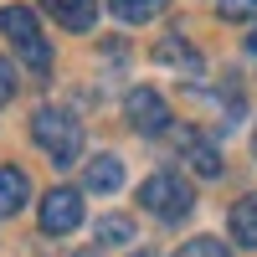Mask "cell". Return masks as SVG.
Returning <instances> with one entry per match:
<instances>
[{"label": "cell", "instance_id": "6da1fadb", "mask_svg": "<svg viewBox=\"0 0 257 257\" xmlns=\"http://www.w3.org/2000/svg\"><path fill=\"white\" fill-rule=\"evenodd\" d=\"M139 206L149 216H160V221H180V216H190L196 196H190V185L175 175V170H155V175L139 185Z\"/></svg>", "mask_w": 257, "mask_h": 257}, {"label": "cell", "instance_id": "7a4b0ae2", "mask_svg": "<svg viewBox=\"0 0 257 257\" xmlns=\"http://www.w3.org/2000/svg\"><path fill=\"white\" fill-rule=\"evenodd\" d=\"M0 31L11 36V47L26 57L31 72H47L52 67V47H47V36H41V26H36V11H26V6H0Z\"/></svg>", "mask_w": 257, "mask_h": 257}, {"label": "cell", "instance_id": "3957f363", "mask_svg": "<svg viewBox=\"0 0 257 257\" xmlns=\"http://www.w3.org/2000/svg\"><path fill=\"white\" fill-rule=\"evenodd\" d=\"M31 139L47 149L57 165H67V160L82 155V123H77L72 113H62V108H41V113L31 118Z\"/></svg>", "mask_w": 257, "mask_h": 257}, {"label": "cell", "instance_id": "277c9868", "mask_svg": "<svg viewBox=\"0 0 257 257\" xmlns=\"http://www.w3.org/2000/svg\"><path fill=\"white\" fill-rule=\"evenodd\" d=\"M82 226V196L67 185L47 190V201H41V231H52V237H67V231Z\"/></svg>", "mask_w": 257, "mask_h": 257}, {"label": "cell", "instance_id": "5b68a950", "mask_svg": "<svg viewBox=\"0 0 257 257\" xmlns=\"http://www.w3.org/2000/svg\"><path fill=\"white\" fill-rule=\"evenodd\" d=\"M123 113H128V123H134L139 134H165L170 128V103L155 88H134L123 98Z\"/></svg>", "mask_w": 257, "mask_h": 257}, {"label": "cell", "instance_id": "8992f818", "mask_svg": "<svg viewBox=\"0 0 257 257\" xmlns=\"http://www.w3.org/2000/svg\"><path fill=\"white\" fill-rule=\"evenodd\" d=\"M41 11H47L57 26H67V31H93L98 0H41Z\"/></svg>", "mask_w": 257, "mask_h": 257}, {"label": "cell", "instance_id": "52a82bcc", "mask_svg": "<svg viewBox=\"0 0 257 257\" xmlns=\"http://www.w3.org/2000/svg\"><path fill=\"white\" fill-rule=\"evenodd\" d=\"M31 196V180H26V170H16V165H0V216H11V211H21Z\"/></svg>", "mask_w": 257, "mask_h": 257}, {"label": "cell", "instance_id": "ba28073f", "mask_svg": "<svg viewBox=\"0 0 257 257\" xmlns=\"http://www.w3.org/2000/svg\"><path fill=\"white\" fill-rule=\"evenodd\" d=\"M82 180H88V190H108V196H113V190L123 185V160L98 155V160H88V175H82Z\"/></svg>", "mask_w": 257, "mask_h": 257}, {"label": "cell", "instance_id": "9c48e42d", "mask_svg": "<svg viewBox=\"0 0 257 257\" xmlns=\"http://www.w3.org/2000/svg\"><path fill=\"white\" fill-rule=\"evenodd\" d=\"M231 237H237L242 247H257V196L231 206Z\"/></svg>", "mask_w": 257, "mask_h": 257}, {"label": "cell", "instance_id": "30bf717a", "mask_svg": "<svg viewBox=\"0 0 257 257\" xmlns=\"http://www.w3.org/2000/svg\"><path fill=\"white\" fill-rule=\"evenodd\" d=\"M185 155H190V165H196V175H206V180L221 175V155H216V144H206L201 134L185 139Z\"/></svg>", "mask_w": 257, "mask_h": 257}, {"label": "cell", "instance_id": "8fae6325", "mask_svg": "<svg viewBox=\"0 0 257 257\" xmlns=\"http://www.w3.org/2000/svg\"><path fill=\"white\" fill-rule=\"evenodd\" d=\"M155 62H170V67H185V72H201V57L185 47V41H175V36H165L160 47H155Z\"/></svg>", "mask_w": 257, "mask_h": 257}, {"label": "cell", "instance_id": "7c38bea8", "mask_svg": "<svg viewBox=\"0 0 257 257\" xmlns=\"http://www.w3.org/2000/svg\"><path fill=\"white\" fill-rule=\"evenodd\" d=\"M108 6H113L118 21H134V26H139V21H155L165 11V0H108Z\"/></svg>", "mask_w": 257, "mask_h": 257}, {"label": "cell", "instance_id": "4fadbf2b", "mask_svg": "<svg viewBox=\"0 0 257 257\" xmlns=\"http://www.w3.org/2000/svg\"><path fill=\"white\" fill-rule=\"evenodd\" d=\"M98 242H108V247L134 242V221H128V216H103L98 221Z\"/></svg>", "mask_w": 257, "mask_h": 257}, {"label": "cell", "instance_id": "5bb4252c", "mask_svg": "<svg viewBox=\"0 0 257 257\" xmlns=\"http://www.w3.org/2000/svg\"><path fill=\"white\" fill-rule=\"evenodd\" d=\"M175 257H231V247L216 242V237H196V242H185Z\"/></svg>", "mask_w": 257, "mask_h": 257}, {"label": "cell", "instance_id": "9a60e30c", "mask_svg": "<svg viewBox=\"0 0 257 257\" xmlns=\"http://www.w3.org/2000/svg\"><path fill=\"white\" fill-rule=\"evenodd\" d=\"M216 11L226 21H242V16H257V0H216Z\"/></svg>", "mask_w": 257, "mask_h": 257}, {"label": "cell", "instance_id": "2e32d148", "mask_svg": "<svg viewBox=\"0 0 257 257\" xmlns=\"http://www.w3.org/2000/svg\"><path fill=\"white\" fill-rule=\"evenodd\" d=\"M11 93H16V72H11V62L0 57V108L11 103Z\"/></svg>", "mask_w": 257, "mask_h": 257}, {"label": "cell", "instance_id": "e0dca14e", "mask_svg": "<svg viewBox=\"0 0 257 257\" xmlns=\"http://www.w3.org/2000/svg\"><path fill=\"white\" fill-rule=\"evenodd\" d=\"M247 52H257V31H252V36H247Z\"/></svg>", "mask_w": 257, "mask_h": 257}, {"label": "cell", "instance_id": "ac0fdd59", "mask_svg": "<svg viewBox=\"0 0 257 257\" xmlns=\"http://www.w3.org/2000/svg\"><path fill=\"white\" fill-rule=\"evenodd\" d=\"M252 155H257V134H252Z\"/></svg>", "mask_w": 257, "mask_h": 257}]
</instances>
